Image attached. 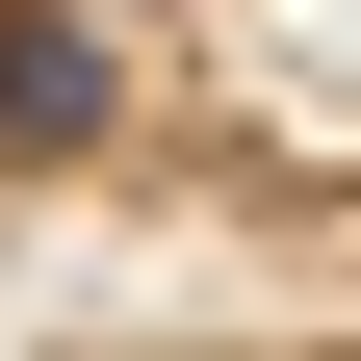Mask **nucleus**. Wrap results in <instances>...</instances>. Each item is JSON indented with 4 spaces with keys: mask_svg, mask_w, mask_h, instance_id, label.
I'll return each mask as SVG.
<instances>
[{
    "mask_svg": "<svg viewBox=\"0 0 361 361\" xmlns=\"http://www.w3.org/2000/svg\"><path fill=\"white\" fill-rule=\"evenodd\" d=\"M104 129H129V52L78 0H0V155H104Z\"/></svg>",
    "mask_w": 361,
    "mask_h": 361,
    "instance_id": "nucleus-1",
    "label": "nucleus"
}]
</instances>
